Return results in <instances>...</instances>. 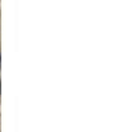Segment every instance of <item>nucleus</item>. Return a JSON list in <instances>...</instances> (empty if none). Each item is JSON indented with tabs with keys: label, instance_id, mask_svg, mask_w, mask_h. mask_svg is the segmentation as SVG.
Here are the masks:
<instances>
[{
	"label": "nucleus",
	"instance_id": "nucleus-1",
	"mask_svg": "<svg viewBox=\"0 0 133 132\" xmlns=\"http://www.w3.org/2000/svg\"><path fill=\"white\" fill-rule=\"evenodd\" d=\"M0 65H2V58H0Z\"/></svg>",
	"mask_w": 133,
	"mask_h": 132
}]
</instances>
